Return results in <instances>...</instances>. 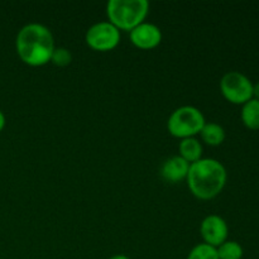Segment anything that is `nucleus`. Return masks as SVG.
Listing matches in <instances>:
<instances>
[{
  "label": "nucleus",
  "instance_id": "nucleus-1",
  "mask_svg": "<svg viewBox=\"0 0 259 259\" xmlns=\"http://www.w3.org/2000/svg\"><path fill=\"white\" fill-rule=\"evenodd\" d=\"M15 48L25 65L39 67L50 62L56 47L52 32L46 25L29 23L18 32Z\"/></svg>",
  "mask_w": 259,
  "mask_h": 259
},
{
  "label": "nucleus",
  "instance_id": "nucleus-2",
  "mask_svg": "<svg viewBox=\"0 0 259 259\" xmlns=\"http://www.w3.org/2000/svg\"><path fill=\"white\" fill-rule=\"evenodd\" d=\"M187 186L200 200L217 197L227 185L228 174L224 164L214 158H201L190 164Z\"/></svg>",
  "mask_w": 259,
  "mask_h": 259
},
{
  "label": "nucleus",
  "instance_id": "nucleus-3",
  "mask_svg": "<svg viewBox=\"0 0 259 259\" xmlns=\"http://www.w3.org/2000/svg\"><path fill=\"white\" fill-rule=\"evenodd\" d=\"M148 12L149 3L147 0H110L106 4L109 20L119 30L131 32L144 22Z\"/></svg>",
  "mask_w": 259,
  "mask_h": 259
},
{
  "label": "nucleus",
  "instance_id": "nucleus-4",
  "mask_svg": "<svg viewBox=\"0 0 259 259\" xmlns=\"http://www.w3.org/2000/svg\"><path fill=\"white\" fill-rule=\"evenodd\" d=\"M205 116L195 106L185 105L176 109L169 115L167 121V129L169 134L176 138H191L200 134L202 126L205 125Z\"/></svg>",
  "mask_w": 259,
  "mask_h": 259
},
{
  "label": "nucleus",
  "instance_id": "nucleus-5",
  "mask_svg": "<svg viewBox=\"0 0 259 259\" xmlns=\"http://www.w3.org/2000/svg\"><path fill=\"white\" fill-rule=\"evenodd\" d=\"M253 85L249 77L238 71H229L220 80V91L229 103L244 105L253 99Z\"/></svg>",
  "mask_w": 259,
  "mask_h": 259
},
{
  "label": "nucleus",
  "instance_id": "nucleus-6",
  "mask_svg": "<svg viewBox=\"0 0 259 259\" xmlns=\"http://www.w3.org/2000/svg\"><path fill=\"white\" fill-rule=\"evenodd\" d=\"M85 40L95 51H111L120 42V30L110 22H99L91 25L85 35Z\"/></svg>",
  "mask_w": 259,
  "mask_h": 259
},
{
  "label": "nucleus",
  "instance_id": "nucleus-7",
  "mask_svg": "<svg viewBox=\"0 0 259 259\" xmlns=\"http://www.w3.org/2000/svg\"><path fill=\"white\" fill-rule=\"evenodd\" d=\"M200 234L204 243L218 248L228 240L229 228L227 222L219 215H209L202 220L200 225Z\"/></svg>",
  "mask_w": 259,
  "mask_h": 259
},
{
  "label": "nucleus",
  "instance_id": "nucleus-8",
  "mask_svg": "<svg viewBox=\"0 0 259 259\" xmlns=\"http://www.w3.org/2000/svg\"><path fill=\"white\" fill-rule=\"evenodd\" d=\"M132 43L141 50H152L162 40V32L156 24L143 22L129 32Z\"/></svg>",
  "mask_w": 259,
  "mask_h": 259
},
{
  "label": "nucleus",
  "instance_id": "nucleus-9",
  "mask_svg": "<svg viewBox=\"0 0 259 259\" xmlns=\"http://www.w3.org/2000/svg\"><path fill=\"white\" fill-rule=\"evenodd\" d=\"M190 163L185 161L182 157L174 156L171 158L166 159L161 168V175L167 182L177 184L187 177L189 174Z\"/></svg>",
  "mask_w": 259,
  "mask_h": 259
},
{
  "label": "nucleus",
  "instance_id": "nucleus-10",
  "mask_svg": "<svg viewBox=\"0 0 259 259\" xmlns=\"http://www.w3.org/2000/svg\"><path fill=\"white\" fill-rule=\"evenodd\" d=\"M179 156L182 157L186 162H189L190 164L201 159L202 146L196 138H194V137L181 139L179 146Z\"/></svg>",
  "mask_w": 259,
  "mask_h": 259
},
{
  "label": "nucleus",
  "instance_id": "nucleus-11",
  "mask_svg": "<svg viewBox=\"0 0 259 259\" xmlns=\"http://www.w3.org/2000/svg\"><path fill=\"white\" fill-rule=\"evenodd\" d=\"M240 118L243 124L250 131H258L259 129V100L250 99L248 103L243 105L240 111Z\"/></svg>",
  "mask_w": 259,
  "mask_h": 259
},
{
  "label": "nucleus",
  "instance_id": "nucleus-12",
  "mask_svg": "<svg viewBox=\"0 0 259 259\" xmlns=\"http://www.w3.org/2000/svg\"><path fill=\"white\" fill-rule=\"evenodd\" d=\"M200 136H201L202 141L206 144L212 147L220 146L223 142L225 141V129L223 128L220 124L218 123H205V125L202 126L201 132H200Z\"/></svg>",
  "mask_w": 259,
  "mask_h": 259
},
{
  "label": "nucleus",
  "instance_id": "nucleus-13",
  "mask_svg": "<svg viewBox=\"0 0 259 259\" xmlns=\"http://www.w3.org/2000/svg\"><path fill=\"white\" fill-rule=\"evenodd\" d=\"M219 259H242L244 250L243 247L235 240H227L217 248Z\"/></svg>",
  "mask_w": 259,
  "mask_h": 259
},
{
  "label": "nucleus",
  "instance_id": "nucleus-14",
  "mask_svg": "<svg viewBox=\"0 0 259 259\" xmlns=\"http://www.w3.org/2000/svg\"><path fill=\"white\" fill-rule=\"evenodd\" d=\"M187 259H219V257H218L217 248L206 243H200L190 250Z\"/></svg>",
  "mask_w": 259,
  "mask_h": 259
},
{
  "label": "nucleus",
  "instance_id": "nucleus-15",
  "mask_svg": "<svg viewBox=\"0 0 259 259\" xmlns=\"http://www.w3.org/2000/svg\"><path fill=\"white\" fill-rule=\"evenodd\" d=\"M71 61H72V55H71V52L67 48L56 47L52 56H51L50 62L58 66V67H65V66L70 65Z\"/></svg>",
  "mask_w": 259,
  "mask_h": 259
},
{
  "label": "nucleus",
  "instance_id": "nucleus-16",
  "mask_svg": "<svg viewBox=\"0 0 259 259\" xmlns=\"http://www.w3.org/2000/svg\"><path fill=\"white\" fill-rule=\"evenodd\" d=\"M253 98L259 100V81L253 85Z\"/></svg>",
  "mask_w": 259,
  "mask_h": 259
},
{
  "label": "nucleus",
  "instance_id": "nucleus-17",
  "mask_svg": "<svg viewBox=\"0 0 259 259\" xmlns=\"http://www.w3.org/2000/svg\"><path fill=\"white\" fill-rule=\"evenodd\" d=\"M4 126H5V115H4V113L0 110V132L4 129Z\"/></svg>",
  "mask_w": 259,
  "mask_h": 259
},
{
  "label": "nucleus",
  "instance_id": "nucleus-18",
  "mask_svg": "<svg viewBox=\"0 0 259 259\" xmlns=\"http://www.w3.org/2000/svg\"><path fill=\"white\" fill-rule=\"evenodd\" d=\"M109 259H131V258L126 257V255L124 254H116V255H113V257H110Z\"/></svg>",
  "mask_w": 259,
  "mask_h": 259
}]
</instances>
